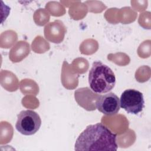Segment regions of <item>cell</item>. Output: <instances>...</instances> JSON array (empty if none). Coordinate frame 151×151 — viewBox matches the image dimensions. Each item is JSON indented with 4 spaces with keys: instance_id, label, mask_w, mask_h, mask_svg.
Instances as JSON below:
<instances>
[{
    "instance_id": "obj_5",
    "label": "cell",
    "mask_w": 151,
    "mask_h": 151,
    "mask_svg": "<svg viewBox=\"0 0 151 151\" xmlns=\"http://www.w3.org/2000/svg\"><path fill=\"white\" fill-rule=\"evenodd\" d=\"M97 110L106 115L117 114L120 107V100L118 96L112 92L100 95L96 102Z\"/></svg>"
},
{
    "instance_id": "obj_3",
    "label": "cell",
    "mask_w": 151,
    "mask_h": 151,
    "mask_svg": "<svg viewBox=\"0 0 151 151\" xmlns=\"http://www.w3.org/2000/svg\"><path fill=\"white\" fill-rule=\"evenodd\" d=\"M41 125V119L39 114L33 110H26L18 114L15 127L22 134L30 136L35 134Z\"/></svg>"
},
{
    "instance_id": "obj_4",
    "label": "cell",
    "mask_w": 151,
    "mask_h": 151,
    "mask_svg": "<svg viewBox=\"0 0 151 151\" xmlns=\"http://www.w3.org/2000/svg\"><path fill=\"white\" fill-rule=\"evenodd\" d=\"M120 104L128 113L137 114L141 112L145 107L143 95L137 90L127 89L120 96Z\"/></svg>"
},
{
    "instance_id": "obj_6",
    "label": "cell",
    "mask_w": 151,
    "mask_h": 151,
    "mask_svg": "<svg viewBox=\"0 0 151 151\" xmlns=\"http://www.w3.org/2000/svg\"><path fill=\"white\" fill-rule=\"evenodd\" d=\"M100 94H98L94 92L93 93L88 87L78 88L75 91L74 93V96L86 98V100H84V101L81 104L80 106L88 111L94 110L96 108V103L91 101L90 100L96 102V100H97Z\"/></svg>"
},
{
    "instance_id": "obj_2",
    "label": "cell",
    "mask_w": 151,
    "mask_h": 151,
    "mask_svg": "<svg viewBox=\"0 0 151 151\" xmlns=\"http://www.w3.org/2000/svg\"><path fill=\"white\" fill-rule=\"evenodd\" d=\"M88 84L93 92L103 94L111 91L116 84L112 70L101 62L94 61L88 73Z\"/></svg>"
},
{
    "instance_id": "obj_1",
    "label": "cell",
    "mask_w": 151,
    "mask_h": 151,
    "mask_svg": "<svg viewBox=\"0 0 151 151\" xmlns=\"http://www.w3.org/2000/svg\"><path fill=\"white\" fill-rule=\"evenodd\" d=\"M116 134L101 123L90 124L77 137L76 150H117Z\"/></svg>"
}]
</instances>
